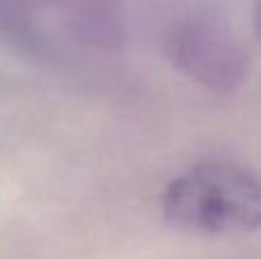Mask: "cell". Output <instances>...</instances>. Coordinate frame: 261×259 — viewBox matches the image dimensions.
<instances>
[{
    "label": "cell",
    "instance_id": "obj_1",
    "mask_svg": "<svg viewBox=\"0 0 261 259\" xmlns=\"http://www.w3.org/2000/svg\"><path fill=\"white\" fill-rule=\"evenodd\" d=\"M161 206L167 223L186 232H261V179L241 165L206 161L172 179Z\"/></svg>",
    "mask_w": 261,
    "mask_h": 259
},
{
    "label": "cell",
    "instance_id": "obj_4",
    "mask_svg": "<svg viewBox=\"0 0 261 259\" xmlns=\"http://www.w3.org/2000/svg\"><path fill=\"white\" fill-rule=\"evenodd\" d=\"M254 28H257V35L261 39V3L257 5V12H254Z\"/></svg>",
    "mask_w": 261,
    "mask_h": 259
},
{
    "label": "cell",
    "instance_id": "obj_3",
    "mask_svg": "<svg viewBox=\"0 0 261 259\" xmlns=\"http://www.w3.org/2000/svg\"><path fill=\"white\" fill-rule=\"evenodd\" d=\"M174 62L188 78L216 92H229L243 83L248 58L234 32L211 16L190 18L172 37Z\"/></svg>",
    "mask_w": 261,
    "mask_h": 259
},
{
    "label": "cell",
    "instance_id": "obj_2",
    "mask_svg": "<svg viewBox=\"0 0 261 259\" xmlns=\"http://www.w3.org/2000/svg\"><path fill=\"white\" fill-rule=\"evenodd\" d=\"M7 25L48 50L110 53L126 37L124 0H0Z\"/></svg>",
    "mask_w": 261,
    "mask_h": 259
}]
</instances>
